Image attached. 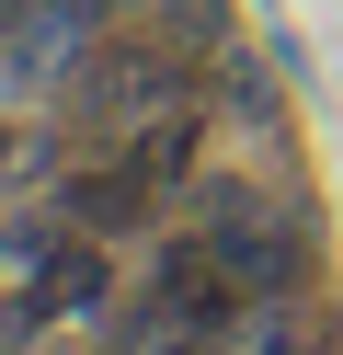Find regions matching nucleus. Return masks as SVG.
Masks as SVG:
<instances>
[{"instance_id": "1a4fd4ad", "label": "nucleus", "mask_w": 343, "mask_h": 355, "mask_svg": "<svg viewBox=\"0 0 343 355\" xmlns=\"http://www.w3.org/2000/svg\"><path fill=\"white\" fill-rule=\"evenodd\" d=\"M46 24H69V35H114V24H137V0H35Z\"/></svg>"}, {"instance_id": "9d476101", "label": "nucleus", "mask_w": 343, "mask_h": 355, "mask_svg": "<svg viewBox=\"0 0 343 355\" xmlns=\"http://www.w3.org/2000/svg\"><path fill=\"white\" fill-rule=\"evenodd\" d=\"M23 172H35V149H23L12 126H0V184H23Z\"/></svg>"}, {"instance_id": "0eeeda50", "label": "nucleus", "mask_w": 343, "mask_h": 355, "mask_svg": "<svg viewBox=\"0 0 343 355\" xmlns=\"http://www.w3.org/2000/svg\"><path fill=\"white\" fill-rule=\"evenodd\" d=\"M137 24H149L160 46H183V58L206 69V58H218L229 35H240V12H229V0H137Z\"/></svg>"}, {"instance_id": "f03ea898", "label": "nucleus", "mask_w": 343, "mask_h": 355, "mask_svg": "<svg viewBox=\"0 0 343 355\" xmlns=\"http://www.w3.org/2000/svg\"><path fill=\"white\" fill-rule=\"evenodd\" d=\"M195 230H206V252L229 263V286H240V298L320 286V275H309V218H286V207H252V218H195Z\"/></svg>"}, {"instance_id": "423d86ee", "label": "nucleus", "mask_w": 343, "mask_h": 355, "mask_svg": "<svg viewBox=\"0 0 343 355\" xmlns=\"http://www.w3.org/2000/svg\"><path fill=\"white\" fill-rule=\"evenodd\" d=\"M35 286L58 298V321H114V309H126V275H114V241L103 230H69Z\"/></svg>"}, {"instance_id": "20e7f679", "label": "nucleus", "mask_w": 343, "mask_h": 355, "mask_svg": "<svg viewBox=\"0 0 343 355\" xmlns=\"http://www.w3.org/2000/svg\"><path fill=\"white\" fill-rule=\"evenodd\" d=\"M229 355H343V309L320 286H286V298H252V321L229 332Z\"/></svg>"}, {"instance_id": "39448f33", "label": "nucleus", "mask_w": 343, "mask_h": 355, "mask_svg": "<svg viewBox=\"0 0 343 355\" xmlns=\"http://www.w3.org/2000/svg\"><path fill=\"white\" fill-rule=\"evenodd\" d=\"M206 126H218V92H195V103H160V115H149V126H126L114 149H126V161L149 172L160 195H183V184H195V161H206Z\"/></svg>"}, {"instance_id": "f257e3e1", "label": "nucleus", "mask_w": 343, "mask_h": 355, "mask_svg": "<svg viewBox=\"0 0 343 355\" xmlns=\"http://www.w3.org/2000/svg\"><path fill=\"white\" fill-rule=\"evenodd\" d=\"M195 92H206V69L183 46H160L149 24H114V35H91V46L69 58V80L46 103H58L80 138H126V126H149L160 103H195Z\"/></svg>"}, {"instance_id": "9b49d317", "label": "nucleus", "mask_w": 343, "mask_h": 355, "mask_svg": "<svg viewBox=\"0 0 343 355\" xmlns=\"http://www.w3.org/2000/svg\"><path fill=\"white\" fill-rule=\"evenodd\" d=\"M252 12H263V24H286V0H252Z\"/></svg>"}, {"instance_id": "7ed1b4c3", "label": "nucleus", "mask_w": 343, "mask_h": 355, "mask_svg": "<svg viewBox=\"0 0 343 355\" xmlns=\"http://www.w3.org/2000/svg\"><path fill=\"white\" fill-rule=\"evenodd\" d=\"M206 92H218V115L229 126H252V138H286V103H297V69H286V46H252V35H229L218 58H206Z\"/></svg>"}, {"instance_id": "6e6552de", "label": "nucleus", "mask_w": 343, "mask_h": 355, "mask_svg": "<svg viewBox=\"0 0 343 355\" xmlns=\"http://www.w3.org/2000/svg\"><path fill=\"white\" fill-rule=\"evenodd\" d=\"M58 241H69L58 195H46V207H23V218H0V263H12V275H46V263H58Z\"/></svg>"}]
</instances>
